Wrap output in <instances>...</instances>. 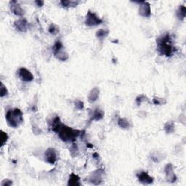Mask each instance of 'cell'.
<instances>
[{"mask_svg": "<svg viewBox=\"0 0 186 186\" xmlns=\"http://www.w3.org/2000/svg\"><path fill=\"white\" fill-rule=\"evenodd\" d=\"M158 51L161 55L170 57L175 52V47L173 46L172 40L169 33H165L156 40Z\"/></svg>", "mask_w": 186, "mask_h": 186, "instance_id": "obj_1", "label": "cell"}, {"mask_svg": "<svg viewBox=\"0 0 186 186\" xmlns=\"http://www.w3.org/2000/svg\"><path fill=\"white\" fill-rule=\"evenodd\" d=\"M54 132L58 133L59 137L64 142L74 141L81 134V131L79 130L69 127L66 125L63 124L62 123L59 124Z\"/></svg>", "mask_w": 186, "mask_h": 186, "instance_id": "obj_2", "label": "cell"}, {"mask_svg": "<svg viewBox=\"0 0 186 186\" xmlns=\"http://www.w3.org/2000/svg\"><path fill=\"white\" fill-rule=\"evenodd\" d=\"M5 119L9 126L14 128L18 127L23 122V113L19 108L8 110L5 115Z\"/></svg>", "mask_w": 186, "mask_h": 186, "instance_id": "obj_3", "label": "cell"}, {"mask_svg": "<svg viewBox=\"0 0 186 186\" xmlns=\"http://www.w3.org/2000/svg\"><path fill=\"white\" fill-rule=\"evenodd\" d=\"M102 20L95 13H93L90 10L87 12L86 15V20H85V24L88 26H95L101 24Z\"/></svg>", "mask_w": 186, "mask_h": 186, "instance_id": "obj_4", "label": "cell"}, {"mask_svg": "<svg viewBox=\"0 0 186 186\" xmlns=\"http://www.w3.org/2000/svg\"><path fill=\"white\" fill-rule=\"evenodd\" d=\"M103 173V170L101 169H96L93 172L90 174L87 177V181L94 184V185H99L102 182Z\"/></svg>", "mask_w": 186, "mask_h": 186, "instance_id": "obj_5", "label": "cell"}, {"mask_svg": "<svg viewBox=\"0 0 186 186\" xmlns=\"http://www.w3.org/2000/svg\"><path fill=\"white\" fill-rule=\"evenodd\" d=\"M44 160L50 164H54L57 161L56 150L53 148H50L44 153Z\"/></svg>", "mask_w": 186, "mask_h": 186, "instance_id": "obj_6", "label": "cell"}, {"mask_svg": "<svg viewBox=\"0 0 186 186\" xmlns=\"http://www.w3.org/2000/svg\"><path fill=\"white\" fill-rule=\"evenodd\" d=\"M18 75L20 79L23 81L25 82H29V81H33L34 79V76L31 74V71L28 70L26 68H20L18 71Z\"/></svg>", "mask_w": 186, "mask_h": 186, "instance_id": "obj_7", "label": "cell"}, {"mask_svg": "<svg viewBox=\"0 0 186 186\" xmlns=\"http://www.w3.org/2000/svg\"><path fill=\"white\" fill-rule=\"evenodd\" d=\"M139 14L142 17L145 18H148L151 15V5L147 2L142 1L140 4V8H139Z\"/></svg>", "mask_w": 186, "mask_h": 186, "instance_id": "obj_8", "label": "cell"}, {"mask_svg": "<svg viewBox=\"0 0 186 186\" xmlns=\"http://www.w3.org/2000/svg\"><path fill=\"white\" fill-rule=\"evenodd\" d=\"M164 172L166 174V180L169 182H175L177 180V176L175 173L174 172L173 166L172 164H168L166 165L164 168Z\"/></svg>", "mask_w": 186, "mask_h": 186, "instance_id": "obj_9", "label": "cell"}, {"mask_svg": "<svg viewBox=\"0 0 186 186\" xmlns=\"http://www.w3.org/2000/svg\"><path fill=\"white\" fill-rule=\"evenodd\" d=\"M137 177L139 182H140L142 184H145V185H149V184L153 183V182H154V178L151 177L147 172L143 171L137 173Z\"/></svg>", "mask_w": 186, "mask_h": 186, "instance_id": "obj_10", "label": "cell"}, {"mask_svg": "<svg viewBox=\"0 0 186 186\" xmlns=\"http://www.w3.org/2000/svg\"><path fill=\"white\" fill-rule=\"evenodd\" d=\"M104 117V111L97 108L90 114V121H100Z\"/></svg>", "mask_w": 186, "mask_h": 186, "instance_id": "obj_11", "label": "cell"}, {"mask_svg": "<svg viewBox=\"0 0 186 186\" xmlns=\"http://www.w3.org/2000/svg\"><path fill=\"white\" fill-rule=\"evenodd\" d=\"M10 9L11 11L17 16H23L24 15V10L17 1L10 2Z\"/></svg>", "mask_w": 186, "mask_h": 186, "instance_id": "obj_12", "label": "cell"}, {"mask_svg": "<svg viewBox=\"0 0 186 186\" xmlns=\"http://www.w3.org/2000/svg\"><path fill=\"white\" fill-rule=\"evenodd\" d=\"M15 28L18 29V31H21V32H26L28 29V22L25 18H22L18 19V20L15 21L14 23Z\"/></svg>", "mask_w": 186, "mask_h": 186, "instance_id": "obj_13", "label": "cell"}, {"mask_svg": "<svg viewBox=\"0 0 186 186\" xmlns=\"http://www.w3.org/2000/svg\"><path fill=\"white\" fill-rule=\"evenodd\" d=\"M99 95H100V90H99V89L98 87L93 88V90L90 91V93L88 95L89 102H93L96 101V100H98Z\"/></svg>", "mask_w": 186, "mask_h": 186, "instance_id": "obj_14", "label": "cell"}, {"mask_svg": "<svg viewBox=\"0 0 186 186\" xmlns=\"http://www.w3.org/2000/svg\"><path fill=\"white\" fill-rule=\"evenodd\" d=\"M68 185H72V186L81 185L79 177L74 173L71 174L70 177H69V182H68Z\"/></svg>", "mask_w": 186, "mask_h": 186, "instance_id": "obj_15", "label": "cell"}, {"mask_svg": "<svg viewBox=\"0 0 186 186\" xmlns=\"http://www.w3.org/2000/svg\"><path fill=\"white\" fill-rule=\"evenodd\" d=\"M54 55L58 60H61V61H65V60H66L69 58V55H68L66 52L63 51V49L54 53Z\"/></svg>", "mask_w": 186, "mask_h": 186, "instance_id": "obj_16", "label": "cell"}, {"mask_svg": "<svg viewBox=\"0 0 186 186\" xmlns=\"http://www.w3.org/2000/svg\"><path fill=\"white\" fill-rule=\"evenodd\" d=\"M186 15V8L184 5H181L179 7L178 10H177V16L180 20H183Z\"/></svg>", "mask_w": 186, "mask_h": 186, "instance_id": "obj_17", "label": "cell"}, {"mask_svg": "<svg viewBox=\"0 0 186 186\" xmlns=\"http://www.w3.org/2000/svg\"><path fill=\"white\" fill-rule=\"evenodd\" d=\"M109 34L108 29H101L96 32V37L98 38L99 39H103L104 38L107 37Z\"/></svg>", "mask_w": 186, "mask_h": 186, "instance_id": "obj_18", "label": "cell"}, {"mask_svg": "<svg viewBox=\"0 0 186 186\" xmlns=\"http://www.w3.org/2000/svg\"><path fill=\"white\" fill-rule=\"evenodd\" d=\"M79 4V2L75 1H68V0H62L60 1V5L63 8H70V7H75Z\"/></svg>", "mask_w": 186, "mask_h": 186, "instance_id": "obj_19", "label": "cell"}, {"mask_svg": "<svg viewBox=\"0 0 186 186\" xmlns=\"http://www.w3.org/2000/svg\"><path fill=\"white\" fill-rule=\"evenodd\" d=\"M164 130L166 133L170 134L172 133L175 131V124L173 121H168L166 123L164 126Z\"/></svg>", "mask_w": 186, "mask_h": 186, "instance_id": "obj_20", "label": "cell"}, {"mask_svg": "<svg viewBox=\"0 0 186 186\" xmlns=\"http://www.w3.org/2000/svg\"><path fill=\"white\" fill-rule=\"evenodd\" d=\"M118 124L121 128L122 129H128L130 128V124L126 119H122V118H119L118 120Z\"/></svg>", "mask_w": 186, "mask_h": 186, "instance_id": "obj_21", "label": "cell"}, {"mask_svg": "<svg viewBox=\"0 0 186 186\" xmlns=\"http://www.w3.org/2000/svg\"><path fill=\"white\" fill-rule=\"evenodd\" d=\"M69 151H70V154L71 156H72L73 158L76 157V156L79 154V148H78L77 145L75 143H73L72 145H71L70 149H69Z\"/></svg>", "mask_w": 186, "mask_h": 186, "instance_id": "obj_22", "label": "cell"}, {"mask_svg": "<svg viewBox=\"0 0 186 186\" xmlns=\"http://www.w3.org/2000/svg\"><path fill=\"white\" fill-rule=\"evenodd\" d=\"M62 49H63V45L62 42L60 41V40H57L53 46V53H55V52L59 51V50H60Z\"/></svg>", "mask_w": 186, "mask_h": 186, "instance_id": "obj_23", "label": "cell"}, {"mask_svg": "<svg viewBox=\"0 0 186 186\" xmlns=\"http://www.w3.org/2000/svg\"><path fill=\"white\" fill-rule=\"evenodd\" d=\"M0 133H1L0 135H1V141H2L1 146H4L5 144L6 143L8 140V134H7L6 133H5V132L2 131V130H1Z\"/></svg>", "mask_w": 186, "mask_h": 186, "instance_id": "obj_24", "label": "cell"}, {"mask_svg": "<svg viewBox=\"0 0 186 186\" xmlns=\"http://www.w3.org/2000/svg\"><path fill=\"white\" fill-rule=\"evenodd\" d=\"M48 31H49L50 34L55 35V34H57L59 32V28L57 26H55V24L52 23L51 25L50 26Z\"/></svg>", "mask_w": 186, "mask_h": 186, "instance_id": "obj_25", "label": "cell"}, {"mask_svg": "<svg viewBox=\"0 0 186 186\" xmlns=\"http://www.w3.org/2000/svg\"><path fill=\"white\" fill-rule=\"evenodd\" d=\"M8 95V89L6 88V87L5 86V84L3 83H1V87H0V97L3 98V97L6 96Z\"/></svg>", "mask_w": 186, "mask_h": 186, "instance_id": "obj_26", "label": "cell"}, {"mask_svg": "<svg viewBox=\"0 0 186 186\" xmlns=\"http://www.w3.org/2000/svg\"><path fill=\"white\" fill-rule=\"evenodd\" d=\"M153 102L155 105H161V104L166 103V100L164 98H154L153 100Z\"/></svg>", "mask_w": 186, "mask_h": 186, "instance_id": "obj_27", "label": "cell"}, {"mask_svg": "<svg viewBox=\"0 0 186 186\" xmlns=\"http://www.w3.org/2000/svg\"><path fill=\"white\" fill-rule=\"evenodd\" d=\"M74 105H75V108L77 110H82L84 108V102L81 100H76L74 102Z\"/></svg>", "mask_w": 186, "mask_h": 186, "instance_id": "obj_28", "label": "cell"}, {"mask_svg": "<svg viewBox=\"0 0 186 186\" xmlns=\"http://www.w3.org/2000/svg\"><path fill=\"white\" fill-rule=\"evenodd\" d=\"M1 185L2 186H10V185H13V181L10 180H8V179H7V180H3Z\"/></svg>", "mask_w": 186, "mask_h": 186, "instance_id": "obj_29", "label": "cell"}, {"mask_svg": "<svg viewBox=\"0 0 186 186\" xmlns=\"http://www.w3.org/2000/svg\"><path fill=\"white\" fill-rule=\"evenodd\" d=\"M145 99H146V97L144 96L143 95H139V96L136 98V102H137V104H138V105H140V102H141L142 100H145Z\"/></svg>", "mask_w": 186, "mask_h": 186, "instance_id": "obj_30", "label": "cell"}, {"mask_svg": "<svg viewBox=\"0 0 186 186\" xmlns=\"http://www.w3.org/2000/svg\"><path fill=\"white\" fill-rule=\"evenodd\" d=\"M35 3L38 7H42L44 5V1H41V0H36Z\"/></svg>", "mask_w": 186, "mask_h": 186, "instance_id": "obj_31", "label": "cell"}, {"mask_svg": "<svg viewBox=\"0 0 186 186\" xmlns=\"http://www.w3.org/2000/svg\"><path fill=\"white\" fill-rule=\"evenodd\" d=\"M93 158H95V159H97V158L99 157V155H98V153H95V154H93Z\"/></svg>", "mask_w": 186, "mask_h": 186, "instance_id": "obj_32", "label": "cell"}, {"mask_svg": "<svg viewBox=\"0 0 186 186\" xmlns=\"http://www.w3.org/2000/svg\"><path fill=\"white\" fill-rule=\"evenodd\" d=\"M87 146L89 147V148H93V145H91V144H88V145H87Z\"/></svg>", "mask_w": 186, "mask_h": 186, "instance_id": "obj_33", "label": "cell"}]
</instances>
